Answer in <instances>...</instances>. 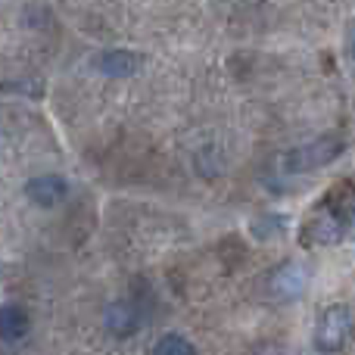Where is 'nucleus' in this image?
<instances>
[{"mask_svg":"<svg viewBox=\"0 0 355 355\" xmlns=\"http://www.w3.org/2000/svg\"><path fill=\"white\" fill-rule=\"evenodd\" d=\"M352 309L349 306H331L324 309V315L315 324V346L321 352H337L346 346V340L352 337Z\"/></svg>","mask_w":355,"mask_h":355,"instance_id":"f257e3e1","label":"nucleus"},{"mask_svg":"<svg viewBox=\"0 0 355 355\" xmlns=\"http://www.w3.org/2000/svg\"><path fill=\"white\" fill-rule=\"evenodd\" d=\"M343 150L346 147L340 137H321V141L309 144V147H300V150H293V153H287L284 168H287V172H312V168H321V166H327V162H334Z\"/></svg>","mask_w":355,"mask_h":355,"instance_id":"f03ea898","label":"nucleus"},{"mask_svg":"<svg viewBox=\"0 0 355 355\" xmlns=\"http://www.w3.org/2000/svg\"><path fill=\"white\" fill-rule=\"evenodd\" d=\"M343 231H346V221L321 202L318 212H315L312 218L306 221V227H302V237H306V243H337Z\"/></svg>","mask_w":355,"mask_h":355,"instance_id":"7ed1b4c3","label":"nucleus"},{"mask_svg":"<svg viewBox=\"0 0 355 355\" xmlns=\"http://www.w3.org/2000/svg\"><path fill=\"white\" fill-rule=\"evenodd\" d=\"M103 327L119 340H128L141 331V312H137L135 302H125V300H116L106 306L103 312Z\"/></svg>","mask_w":355,"mask_h":355,"instance_id":"20e7f679","label":"nucleus"},{"mask_svg":"<svg viewBox=\"0 0 355 355\" xmlns=\"http://www.w3.org/2000/svg\"><path fill=\"white\" fill-rule=\"evenodd\" d=\"M66 193H69V181L60 175H37L25 184V196L41 209L60 206V202L66 200Z\"/></svg>","mask_w":355,"mask_h":355,"instance_id":"39448f33","label":"nucleus"},{"mask_svg":"<svg viewBox=\"0 0 355 355\" xmlns=\"http://www.w3.org/2000/svg\"><path fill=\"white\" fill-rule=\"evenodd\" d=\"M306 287H309V268L300 262H287L271 277V290H275V296H281V300H296V296H302Z\"/></svg>","mask_w":355,"mask_h":355,"instance_id":"423d86ee","label":"nucleus"},{"mask_svg":"<svg viewBox=\"0 0 355 355\" xmlns=\"http://www.w3.org/2000/svg\"><path fill=\"white\" fill-rule=\"evenodd\" d=\"M137 66H141V56L131 50H106L97 56V69L110 78H128L137 72Z\"/></svg>","mask_w":355,"mask_h":355,"instance_id":"0eeeda50","label":"nucleus"},{"mask_svg":"<svg viewBox=\"0 0 355 355\" xmlns=\"http://www.w3.org/2000/svg\"><path fill=\"white\" fill-rule=\"evenodd\" d=\"M25 334H28V312L22 306H3V312H0V337L6 343H16Z\"/></svg>","mask_w":355,"mask_h":355,"instance_id":"6e6552de","label":"nucleus"},{"mask_svg":"<svg viewBox=\"0 0 355 355\" xmlns=\"http://www.w3.org/2000/svg\"><path fill=\"white\" fill-rule=\"evenodd\" d=\"M153 355H196V349L187 337H181V334H166V337L156 340Z\"/></svg>","mask_w":355,"mask_h":355,"instance_id":"1a4fd4ad","label":"nucleus"},{"mask_svg":"<svg viewBox=\"0 0 355 355\" xmlns=\"http://www.w3.org/2000/svg\"><path fill=\"white\" fill-rule=\"evenodd\" d=\"M346 50H349V56L355 60V22L349 25V31H346Z\"/></svg>","mask_w":355,"mask_h":355,"instance_id":"9d476101","label":"nucleus"}]
</instances>
